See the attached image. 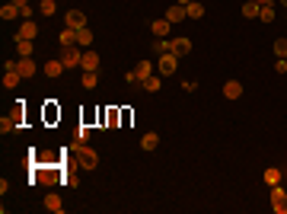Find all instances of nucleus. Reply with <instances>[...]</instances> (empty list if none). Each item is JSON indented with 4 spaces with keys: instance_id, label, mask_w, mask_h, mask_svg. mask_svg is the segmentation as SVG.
Returning a JSON list of instances; mask_svg holds the SVG:
<instances>
[{
    "instance_id": "nucleus-32",
    "label": "nucleus",
    "mask_w": 287,
    "mask_h": 214,
    "mask_svg": "<svg viewBox=\"0 0 287 214\" xmlns=\"http://www.w3.org/2000/svg\"><path fill=\"white\" fill-rule=\"evenodd\" d=\"M274 54H278V58H287V38H278V42H274Z\"/></svg>"
},
{
    "instance_id": "nucleus-6",
    "label": "nucleus",
    "mask_w": 287,
    "mask_h": 214,
    "mask_svg": "<svg viewBox=\"0 0 287 214\" xmlns=\"http://www.w3.org/2000/svg\"><path fill=\"white\" fill-rule=\"evenodd\" d=\"M64 26H67V29H83L86 26L83 10H67V13H64Z\"/></svg>"
},
{
    "instance_id": "nucleus-17",
    "label": "nucleus",
    "mask_w": 287,
    "mask_h": 214,
    "mask_svg": "<svg viewBox=\"0 0 287 214\" xmlns=\"http://www.w3.org/2000/svg\"><path fill=\"white\" fill-rule=\"evenodd\" d=\"M16 70L23 77H35V61H32V58H19V61H16Z\"/></svg>"
},
{
    "instance_id": "nucleus-25",
    "label": "nucleus",
    "mask_w": 287,
    "mask_h": 214,
    "mask_svg": "<svg viewBox=\"0 0 287 214\" xmlns=\"http://www.w3.org/2000/svg\"><path fill=\"white\" fill-rule=\"evenodd\" d=\"M258 10H262V7H258L255 0H246V3H242V16H246V19H255Z\"/></svg>"
},
{
    "instance_id": "nucleus-11",
    "label": "nucleus",
    "mask_w": 287,
    "mask_h": 214,
    "mask_svg": "<svg viewBox=\"0 0 287 214\" xmlns=\"http://www.w3.org/2000/svg\"><path fill=\"white\" fill-rule=\"evenodd\" d=\"M223 96H227V99H239L242 96V83L239 80H227V83H223Z\"/></svg>"
},
{
    "instance_id": "nucleus-35",
    "label": "nucleus",
    "mask_w": 287,
    "mask_h": 214,
    "mask_svg": "<svg viewBox=\"0 0 287 214\" xmlns=\"http://www.w3.org/2000/svg\"><path fill=\"white\" fill-rule=\"evenodd\" d=\"M274 70H278V74H287V58H278V64H274Z\"/></svg>"
},
{
    "instance_id": "nucleus-37",
    "label": "nucleus",
    "mask_w": 287,
    "mask_h": 214,
    "mask_svg": "<svg viewBox=\"0 0 287 214\" xmlns=\"http://www.w3.org/2000/svg\"><path fill=\"white\" fill-rule=\"evenodd\" d=\"M258 7H268V3H274V0H255Z\"/></svg>"
},
{
    "instance_id": "nucleus-7",
    "label": "nucleus",
    "mask_w": 287,
    "mask_h": 214,
    "mask_svg": "<svg viewBox=\"0 0 287 214\" xmlns=\"http://www.w3.org/2000/svg\"><path fill=\"white\" fill-rule=\"evenodd\" d=\"M175 64H179V58H175L173 51L159 54V74H175Z\"/></svg>"
},
{
    "instance_id": "nucleus-2",
    "label": "nucleus",
    "mask_w": 287,
    "mask_h": 214,
    "mask_svg": "<svg viewBox=\"0 0 287 214\" xmlns=\"http://www.w3.org/2000/svg\"><path fill=\"white\" fill-rule=\"evenodd\" d=\"M77 163H80L83 169H96L99 166V153L93 150L90 144H80L77 147Z\"/></svg>"
},
{
    "instance_id": "nucleus-38",
    "label": "nucleus",
    "mask_w": 287,
    "mask_h": 214,
    "mask_svg": "<svg viewBox=\"0 0 287 214\" xmlns=\"http://www.w3.org/2000/svg\"><path fill=\"white\" fill-rule=\"evenodd\" d=\"M175 3H182V7H189V3H191V0H175Z\"/></svg>"
},
{
    "instance_id": "nucleus-18",
    "label": "nucleus",
    "mask_w": 287,
    "mask_h": 214,
    "mask_svg": "<svg viewBox=\"0 0 287 214\" xmlns=\"http://www.w3.org/2000/svg\"><path fill=\"white\" fill-rule=\"evenodd\" d=\"M70 45H77V29H61V48H70Z\"/></svg>"
},
{
    "instance_id": "nucleus-5",
    "label": "nucleus",
    "mask_w": 287,
    "mask_h": 214,
    "mask_svg": "<svg viewBox=\"0 0 287 214\" xmlns=\"http://www.w3.org/2000/svg\"><path fill=\"white\" fill-rule=\"evenodd\" d=\"M271 208H274L278 214H287V189L271 185Z\"/></svg>"
},
{
    "instance_id": "nucleus-20",
    "label": "nucleus",
    "mask_w": 287,
    "mask_h": 214,
    "mask_svg": "<svg viewBox=\"0 0 287 214\" xmlns=\"http://www.w3.org/2000/svg\"><path fill=\"white\" fill-rule=\"evenodd\" d=\"M185 13H189V19H201L204 16V3L201 0H191L189 7H185Z\"/></svg>"
},
{
    "instance_id": "nucleus-26",
    "label": "nucleus",
    "mask_w": 287,
    "mask_h": 214,
    "mask_svg": "<svg viewBox=\"0 0 287 214\" xmlns=\"http://www.w3.org/2000/svg\"><path fill=\"white\" fill-rule=\"evenodd\" d=\"M159 86H163V77H147V80H144V90L147 93H159Z\"/></svg>"
},
{
    "instance_id": "nucleus-29",
    "label": "nucleus",
    "mask_w": 287,
    "mask_h": 214,
    "mask_svg": "<svg viewBox=\"0 0 287 214\" xmlns=\"http://www.w3.org/2000/svg\"><path fill=\"white\" fill-rule=\"evenodd\" d=\"M45 208H48V211H54V214H61V211H64V205H61V198H58V195H48V198H45Z\"/></svg>"
},
{
    "instance_id": "nucleus-3",
    "label": "nucleus",
    "mask_w": 287,
    "mask_h": 214,
    "mask_svg": "<svg viewBox=\"0 0 287 214\" xmlns=\"http://www.w3.org/2000/svg\"><path fill=\"white\" fill-rule=\"evenodd\" d=\"M150 74H153V64H150V61H137V64H134V70H131L125 80H128V83H144V80H147Z\"/></svg>"
},
{
    "instance_id": "nucleus-8",
    "label": "nucleus",
    "mask_w": 287,
    "mask_h": 214,
    "mask_svg": "<svg viewBox=\"0 0 287 214\" xmlns=\"http://www.w3.org/2000/svg\"><path fill=\"white\" fill-rule=\"evenodd\" d=\"M35 35H38V26L32 23V19H23V26L16 29V38H29V42H32Z\"/></svg>"
},
{
    "instance_id": "nucleus-13",
    "label": "nucleus",
    "mask_w": 287,
    "mask_h": 214,
    "mask_svg": "<svg viewBox=\"0 0 287 214\" xmlns=\"http://www.w3.org/2000/svg\"><path fill=\"white\" fill-rule=\"evenodd\" d=\"M150 29H153V35H157V38H169L173 23H169V19H157V23H150Z\"/></svg>"
},
{
    "instance_id": "nucleus-33",
    "label": "nucleus",
    "mask_w": 287,
    "mask_h": 214,
    "mask_svg": "<svg viewBox=\"0 0 287 214\" xmlns=\"http://www.w3.org/2000/svg\"><path fill=\"white\" fill-rule=\"evenodd\" d=\"M86 138H90V128H86V125H80V128H77V141H80V144H86Z\"/></svg>"
},
{
    "instance_id": "nucleus-12",
    "label": "nucleus",
    "mask_w": 287,
    "mask_h": 214,
    "mask_svg": "<svg viewBox=\"0 0 287 214\" xmlns=\"http://www.w3.org/2000/svg\"><path fill=\"white\" fill-rule=\"evenodd\" d=\"M185 16H189V13H185V7H182V3H173V7L166 10V19H169L173 26H175V23H182Z\"/></svg>"
},
{
    "instance_id": "nucleus-23",
    "label": "nucleus",
    "mask_w": 287,
    "mask_h": 214,
    "mask_svg": "<svg viewBox=\"0 0 287 214\" xmlns=\"http://www.w3.org/2000/svg\"><path fill=\"white\" fill-rule=\"evenodd\" d=\"M77 45H80V48H90L93 45V32L86 29V26H83V29H77Z\"/></svg>"
},
{
    "instance_id": "nucleus-16",
    "label": "nucleus",
    "mask_w": 287,
    "mask_h": 214,
    "mask_svg": "<svg viewBox=\"0 0 287 214\" xmlns=\"http://www.w3.org/2000/svg\"><path fill=\"white\" fill-rule=\"evenodd\" d=\"M262 182L268 185V189H271V185H278V182H281V169H278V166H268V169L262 173Z\"/></svg>"
},
{
    "instance_id": "nucleus-14",
    "label": "nucleus",
    "mask_w": 287,
    "mask_h": 214,
    "mask_svg": "<svg viewBox=\"0 0 287 214\" xmlns=\"http://www.w3.org/2000/svg\"><path fill=\"white\" fill-rule=\"evenodd\" d=\"M0 16H3L7 23H13L16 16H23V10H19V7L13 3V0H10V3H3V7H0Z\"/></svg>"
},
{
    "instance_id": "nucleus-19",
    "label": "nucleus",
    "mask_w": 287,
    "mask_h": 214,
    "mask_svg": "<svg viewBox=\"0 0 287 214\" xmlns=\"http://www.w3.org/2000/svg\"><path fill=\"white\" fill-rule=\"evenodd\" d=\"M42 70H45V77H61V74H64L67 67H64V61H48Z\"/></svg>"
},
{
    "instance_id": "nucleus-4",
    "label": "nucleus",
    "mask_w": 287,
    "mask_h": 214,
    "mask_svg": "<svg viewBox=\"0 0 287 214\" xmlns=\"http://www.w3.org/2000/svg\"><path fill=\"white\" fill-rule=\"evenodd\" d=\"M61 61H64V67H80V61H83V48L80 45H70L61 51Z\"/></svg>"
},
{
    "instance_id": "nucleus-22",
    "label": "nucleus",
    "mask_w": 287,
    "mask_h": 214,
    "mask_svg": "<svg viewBox=\"0 0 287 214\" xmlns=\"http://www.w3.org/2000/svg\"><path fill=\"white\" fill-rule=\"evenodd\" d=\"M150 51H157V54H169V51H173V38H157Z\"/></svg>"
},
{
    "instance_id": "nucleus-21",
    "label": "nucleus",
    "mask_w": 287,
    "mask_h": 214,
    "mask_svg": "<svg viewBox=\"0 0 287 214\" xmlns=\"http://www.w3.org/2000/svg\"><path fill=\"white\" fill-rule=\"evenodd\" d=\"M16 54H19V58H32V42L29 38H16Z\"/></svg>"
},
{
    "instance_id": "nucleus-34",
    "label": "nucleus",
    "mask_w": 287,
    "mask_h": 214,
    "mask_svg": "<svg viewBox=\"0 0 287 214\" xmlns=\"http://www.w3.org/2000/svg\"><path fill=\"white\" fill-rule=\"evenodd\" d=\"M182 90H185V93H195V90H198V80H185V83H182Z\"/></svg>"
},
{
    "instance_id": "nucleus-36",
    "label": "nucleus",
    "mask_w": 287,
    "mask_h": 214,
    "mask_svg": "<svg viewBox=\"0 0 287 214\" xmlns=\"http://www.w3.org/2000/svg\"><path fill=\"white\" fill-rule=\"evenodd\" d=\"M13 3H16L19 10H23V7H29V0H13Z\"/></svg>"
},
{
    "instance_id": "nucleus-27",
    "label": "nucleus",
    "mask_w": 287,
    "mask_h": 214,
    "mask_svg": "<svg viewBox=\"0 0 287 214\" xmlns=\"http://www.w3.org/2000/svg\"><path fill=\"white\" fill-rule=\"evenodd\" d=\"M102 118H106V125H109V128H118L121 112H118V109H109V112H102Z\"/></svg>"
},
{
    "instance_id": "nucleus-15",
    "label": "nucleus",
    "mask_w": 287,
    "mask_h": 214,
    "mask_svg": "<svg viewBox=\"0 0 287 214\" xmlns=\"http://www.w3.org/2000/svg\"><path fill=\"white\" fill-rule=\"evenodd\" d=\"M80 67H83V70H99V54L83 48V61H80Z\"/></svg>"
},
{
    "instance_id": "nucleus-31",
    "label": "nucleus",
    "mask_w": 287,
    "mask_h": 214,
    "mask_svg": "<svg viewBox=\"0 0 287 214\" xmlns=\"http://www.w3.org/2000/svg\"><path fill=\"white\" fill-rule=\"evenodd\" d=\"M258 16H262V23H274V7H271V3L262 7V10H258Z\"/></svg>"
},
{
    "instance_id": "nucleus-1",
    "label": "nucleus",
    "mask_w": 287,
    "mask_h": 214,
    "mask_svg": "<svg viewBox=\"0 0 287 214\" xmlns=\"http://www.w3.org/2000/svg\"><path fill=\"white\" fill-rule=\"evenodd\" d=\"M23 115H26V106H23V99H16L13 112L0 118V131H3V134H7V131H19V125H23Z\"/></svg>"
},
{
    "instance_id": "nucleus-24",
    "label": "nucleus",
    "mask_w": 287,
    "mask_h": 214,
    "mask_svg": "<svg viewBox=\"0 0 287 214\" xmlns=\"http://www.w3.org/2000/svg\"><path fill=\"white\" fill-rule=\"evenodd\" d=\"M141 147H144V150H157V147H159V134H153V131H150V134H144Z\"/></svg>"
},
{
    "instance_id": "nucleus-30",
    "label": "nucleus",
    "mask_w": 287,
    "mask_h": 214,
    "mask_svg": "<svg viewBox=\"0 0 287 214\" xmlns=\"http://www.w3.org/2000/svg\"><path fill=\"white\" fill-rule=\"evenodd\" d=\"M38 10H42V16H54L58 3H54V0H42V3H38Z\"/></svg>"
},
{
    "instance_id": "nucleus-39",
    "label": "nucleus",
    "mask_w": 287,
    "mask_h": 214,
    "mask_svg": "<svg viewBox=\"0 0 287 214\" xmlns=\"http://www.w3.org/2000/svg\"><path fill=\"white\" fill-rule=\"evenodd\" d=\"M281 3H284V7H287V0H281Z\"/></svg>"
},
{
    "instance_id": "nucleus-9",
    "label": "nucleus",
    "mask_w": 287,
    "mask_h": 214,
    "mask_svg": "<svg viewBox=\"0 0 287 214\" xmlns=\"http://www.w3.org/2000/svg\"><path fill=\"white\" fill-rule=\"evenodd\" d=\"M191 51V38H173V54L175 58H185Z\"/></svg>"
},
{
    "instance_id": "nucleus-10",
    "label": "nucleus",
    "mask_w": 287,
    "mask_h": 214,
    "mask_svg": "<svg viewBox=\"0 0 287 214\" xmlns=\"http://www.w3.org/2000/svg\"><path fill=\"white\" fill-rule=\"evenodd\" d=\"M19 80H23V74H19L16 67H7V70H3V86H7V90L19 86Z\"/></svg>"
},
{
    "instance_id": "nucleus-28",
    "label": "nucleus",
    "mask_w": 287,
    "mask_h": 214,
    "mask_svg": "<svg viewBox=\"0 0 287 214\" xmlns=\"http://www.w3.org/2000/svg\"><path fill=\"white\" fill-rule=\"evenodd\" d=\"M99 83V70H83V86L86 90H96Z\"/></svg>"
}]
</instances>
